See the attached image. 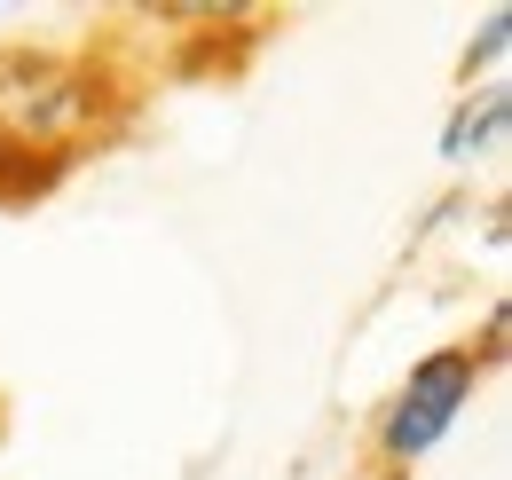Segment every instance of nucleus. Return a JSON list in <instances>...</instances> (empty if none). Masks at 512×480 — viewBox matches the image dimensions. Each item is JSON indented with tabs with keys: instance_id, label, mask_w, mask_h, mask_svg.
<instances>
[{
	"instance_id": "nucleus-2",
	"label": "nucleus",
	"mask_w": 512,
	"mask_h": 480,
	"mask_svg": "<svg viewBox=\"0 0 512 480\" xmlns=\"http://www.w3.org/2000/svg\"><path fill=\"white\" fill-rule=\"evenodd\" d=\"M473 378H481V355L473 347H442V355H426L410 370V386H402V402L386 410V457H426L434 441H442L457 410L473 402Z\"/></svg>"
},
{
	"instance_id": "nucleus-4",
	"label": "nucleus",
	"mask_w": 512,
	"mask_h": 480,
	"mask_svg": "<svg viewBox=\"0 0 512 480\" xmlns=\"http://www.w3.org/2000/svg\"><path fill=\"white\" fill-rule=\"evenodd\" d=\"M56 174H64V158H40V150H16V142H0V205H24V197H40Z\"/></svg>"
},
{
	"instance_id": "nucleus-3",
	"label": "nucleus",
	"mask_w": 512,
	"mask_h": 480,
	"mask_svg": "<svg viewBox=\"0 0 512 480\" xmlns=\"http://www.w3.org/2000/svg\"><path fill=\"white\" fill-rule=\"evenodd\" d=\"M505 126H512V95H505V87H489V95H473V103L442 126V158H449V166H465V158L489 150Z\"/></svg>"
},
{
	"instance_id": "nucleus-1",
	"label": "nucleus",
	"mask_w": 512,
	"mask_h": 480,
	"mask_svg": "<svg viewBox=\"0 0 512 480\" xmlns=\"http://www.w3.org/2000/svg\"><path fill=\"white\" fill-rule=\"evenodd\" d=\"M95 111H103L95 71L56 63V56H0V142L64 158V142L87 134Z\"/></svg>"
},
{
	"instance_id": "nucleus-5",
	"label": "nucleus",
	"mask_w": 512,
	"mask_h": 480,
	"mask_svg": "<svg viewBox=\"0 0 512 480\" xmlns=\"http://www.w3.org/2000/svg\"><path fill=\"white\" fill-rule=\"evenodd\" d=\"M505 32H512V16H505V8H489V24H481V40L465 48V79H473V71H489V63L505 56Z\"/></svg>"
}]
</instances>
